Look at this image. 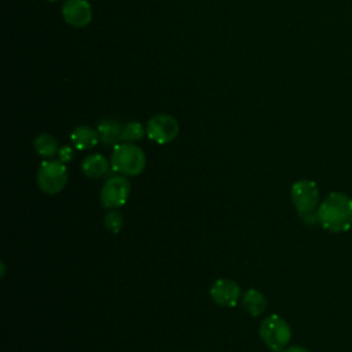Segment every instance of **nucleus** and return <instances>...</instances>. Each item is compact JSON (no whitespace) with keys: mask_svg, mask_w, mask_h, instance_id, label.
I'll list each match as a JSON object with an SVG mask.
<instances>
[{"mask_svg":"<svg viewBox=\"0 0 352 352\" xmlns=\"http://www.w3.org/2000/svg\"><path fill=\"white\" fill-rule=\"evenodd\" d=\"M58 157H59V161H62L63 164L70 162L74 158V150L70 146H63L59 148Z\"/></svg>","mask_w":352,"mask_h":352,"instance_id":"obj_17","label":"nucleus"},{"mask_svg":"<svg viewBox=\"0 0 352 352\" xmlns=\"http://www.w3.org/2000/svg\"><path fill=\"white\" fill-rule=\"evenodd\" d=\"M242 305L252 316L261 315L267 308V298L256 289H249L242 294Z\"/></svg>","mask_w":352,"mask_h":352,"instance_id":"obj_13","label":"nucleus"},{"mask_svg":"<svg viewBox=\"0 0 352 352\" xmlns=\"http://www.w3.org/2000/svg\"><path fill=\"white\" fill-rule=\"evenodd\" d=\"M258 334L268 349L272 352H282L292 338V329L283 318L272 314L261 322Z\"/></svg>","mask_w":352,"mask_h":352,"instance_id":"obj_4","label":"nucleus"},{"mask_svg":"<svg viewBox=\"0 0 352 352\" xmlns=\"http://www.w3.org/2000/svg\"><path fill=\"white\" fill-rule=\"evenodd\" d=\"M124 226V217L118 210H110L104 216V227L113 234H118Z\"/></svg>","mask_w":352,"mask_h":352,"instance_id":"obj_16","label":"nucleus"},{"mask_svg":"<svg viewBox=\"0 0 352 352\" xmlns=\"http://www.w3.org/2000/svg\"><path fill=\"white\" fill-rule=\"evenodd\" d=\"M110 166L114 172L124 176H136L146 166V154L133 143H118L113 147Z\"/></svg>","mask_w":352,"mask_h":352,"instance_id":"obj_3","label":"nucleus"},{"mask_svg":"<svg viewBox=\"0 0 352 352\" xmlns=\"http://www.w3.org/2000/svg\"><path fill=\"white\" fill-rule=\"evenodd\" d=\"M62 16L70 26H87L92 19L91 4L87 0H66L62 6Z\"/></svg>","mask_w":352,"mask_h":352,"instance_id":"obj_9","label":"nucleus"},{"mask_svg":"<svg viewBox=\"0 0 352 352\" xmlns=\"http://www.w3.org/2000/svg\"><path fill=\"white\" fill-rule=\"evenodd\" d=\"M210 298L220 307H235L241 298V289L236 282L228 278L214 280L209 289Z\"/></svg>","mask_w":352,"mask_h":352,"instance_id":"obj_8","label":"nucleus"},{"mask_svg":"<svg viewBox=\"0 0 352 352\" xmlns=\"http://www.w3.org/2000/svg\"><path fill=\"white\" fill-rule=\"evenodd\" d=\"M318 223L330 232H344L352 226V198L333 191L320 204L316 212Z\"/></svg>","mask_w":352,"mask_h":352,"instance_id":"obj_1","label":"nucleus"},{"mask_svg":"<svg viewBox=\"0 0 352 352\" xmlns=\"http://www.w3.org/2000/svg\"><path fill=\"white\" fill-rule=\"evenodd\" d=\"M290 198L304 223L308 226L318 223L316 212L319 208V188L314 180H297L290 188Z\"/></svg>","mask_w":352,"mask_h":352,"instance_id":"obj_2","label":"nucleus"},{"mask_svg":"<svg viewBox=\"0 0 352 352\" xmlns=\"http://www.w3.org/2000/svg\"><path fill=\"white\" fill-rule=\"evenodd\" d=\"M146 133L153 142L166 144L177 136L179 122L169 114H157L147 121Z\"/></svg>","mask_w":352,"mask_h":352,"instance_id":"obj_7","label":"nucleus"},{"mask_svg":"<svg viewBox=\"0 0 352 352\" xmlns=\"http://www.w3.org/2000/svg\"><path fill=\"white\" fill-rule=\"evenodd\" d=\"M282 352H308V349H305L304 346H300V345H293V346L285 348Z\"/></svg>","mask_w":352,"mask_h":352,"instance_id":"obj_18","label":"nucleus"},{"mask_svg":"<svg viewBox=\"0 0 352 352\" xmlns=\"http://www.w3.org/2000/svg\"><path fill=\"white\" fill-rule=\"evenodd\" d=\"M109 166L110 164L107 158L99 153L87 155L81 162L82 173L91 179H99L103 175H106L109 170Z\"/></svg>","mask_w":352,"mask_h":352,"instance_id":"obj_12","label":"nucleus"},{"mask_svg":"<svg viewBox=\"0 0 352 352\" xmlns=\"http://www.w3.org/2000/svg\"><path fill=\"white\" fill-rule=\"evenodd\" d=\"M37 186L45 194L60 192L67 183V169L62 161H43L36 175Z\"/></svg>","mask_w":352,"mask_h":352,"instance_id":"obj_5","label":"nucleus"},{"mask_svg":"<svg viewBox=\"0 0 352 352\" xmlns=\"http://www.w3.org/2000/svg\"><path fill=\"white\" fill-rule=\"evenodd\" d=\"M47 1H56V0H47Z\"/></svg>","mask_w":352,"mask_h":352,"instance_id":"obj_19","label":"nucleus"},{"mask_svg":"<svg viewBox=\"0 0 352 352\" xmlns=\"http://www.w3.org/2000/svg\"><path fill=\"white\" fill-rule=\"evenodd\" d=\"M146 133V129L143 128V125L138 121H131V122H126L122 128V132H121V140L122 142H126V143H133V142H138L140 140Z\"/></svg>","mask_w":352,"mask_h":352,"instance_id":"obj_15","label":"nucleus"},{"mask_svg":"<svg viewBox=\"0 0 352 352\" xmlns=\"http://www.w3.org/2000/svg\"><path fill=\"white\" fill-rule=\"evenodd\" d=\"M70 140L77 150H87L95 147L100 139L96 129L87 125H80L72 131Z\"/></svg>","mask_w":352,"mask_h":352,"instance_id":"obj_11","label":"nucleus"},{"mask_svg":"<svg viewBox=\"0 0 352 352\" xmlns=\"http://www.w3.org/2000/svg\"><path fill=\"white\" fill-rule=\"evenodd\" d=\"M33 147L38 155L45 158L54 157L59 151L56 139L50 133H40L38 136H36V139L33 140Z\"/></svg>","mask_w":352,"mask_h":352,"instance_id":"obj_14","label":"nucleus"},{"mask_svg":"<svg viewBox=\"0 0 352 352\" xmlns=\"http://www.w3.org/2000/svg\"><path fill=\"white\" fill-rule=\"evenodd\" d=\"M131 194V183L124 175L109 177L100 190L99 198L104 208L117 209L125 205Z\"/></svg>","mask_w":352,"mask_h":352,"instance_id":"obj_6","label":"nucleus"},{"mask_svg":"<svg viewBox=\"0 0 352 352\" xmlns=\"http://www.w3.org/2000/svg\"><path fill=\"white\" fill-rule=\"evenodd\" d=\"M124 125L116 118H103L98 122L96 131L99 139L104 146H116L121 140V132Z\"/></svg>","mask_w":352,"mask_h":352,"instance_id":"obj_10","label":"nucleus"}]
</instances>
